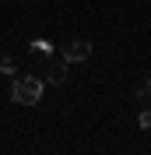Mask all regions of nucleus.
Returning <instances> with one entry per match:
<instances>
[{
	"label": "nucleus",
	"instance_id": "f257e3e1",
	"mask_svg": "<svg viewBox=\"0 0 151 155\" xmlns=\"http://www.w3.org/2000/svg\"><path fill=\"white\" fill-rule=\"evenodd\" d=\"M11 99L21 102V106H35L39 99H42V78L28 74V78H18L14 88H11Z\"/></svg>",
	"mask_w": 151,
	"mask_h": 155
},
{
	"label": "nucleus",
	"instance_id": "f03ea898",
	"mask_svg": "<svg viewBox=\"0 0 151 155\" xmlns=\"http://www.w3.org/2000/svg\"><path fill=\"white\" fill-rule=\"evenodd\" d=\"M46 81H53V85H63L67 81V60H63V53H49L46 57Z\"/></svg>",
	"mask_w": 151,
	"mask_h": 155
},
{
	"label": "nucleus",
	"instance_id": "7ed1b4c3",
	"mask_svg": "<svg viewBox=\"0 0 151 155\" xmlns=\"http://www.w3.org/2000/svg\"><path fill=\"white\" fill-rule=\"evenodd\" d=\"M60 53H63L67 64H77V60H88V57H92V42H88V39H70Z\"/></svg>",
	"mask_w": 151,
	"mask_h": 155
},
{
	"label": "nucleus",
	"instance_id": "20e7f679",
	"mask_svg": "<svg viewBox=\"0 0 151 155\" xmlns=\"http://www.w3.org/2000/svg\"><path fill=\"white\" fill-rule=\"evenodd\" d=\"M28 53H32L35 60H46L49 53H53V42H46V39H35V42L28 46Z\"/></svg>",
	"mask_w": 151,
	"mask_h": 155
},
{
	"label": "nucleus",
	"instance_id": "39448f33",
	"mask_svg": "<svg viewBox=\"0 0 151 155\" xmlns=\"http://www.w3.org/2000/svg\"><path fill=\"white\" fill-rule=\"evenodd\" d=\"M137 102H141V106H151V78H141V85H137Z\"/></svg>",
	"mask_w": 151,
	"mask_h": 155
},
{
	"label": "nucleus",
	"instance_id": "423d86ee",
	"mask_svg": "<svg viewBox=\"0 0 151 155\" xmlns=\"http://www.w3.org/2000/svg\"><path fill=\"white\" fill-rule=\"evenodd\" d=\"M0 71H4V74H14V71H18V60L7 57V53H0Z\"/></svg>",
	"mask_w": 151,
	"mask_h": 155
},
{
	"label": "nucleus",
	"instance_id": "0eeeda50",
	"mask_svg": "<svg viewBox=\"0 0 151 155\" xmlns=\"http://www.w3.org/2000/svg\"><path fill=\"white\" fill-rule=\"evenodd\" d=\"M137 120H141V127H144V130H151V106H144Z\"/></svg>",
	"mask_w": 151,
	"mask_h": 155
}]
</instances>
